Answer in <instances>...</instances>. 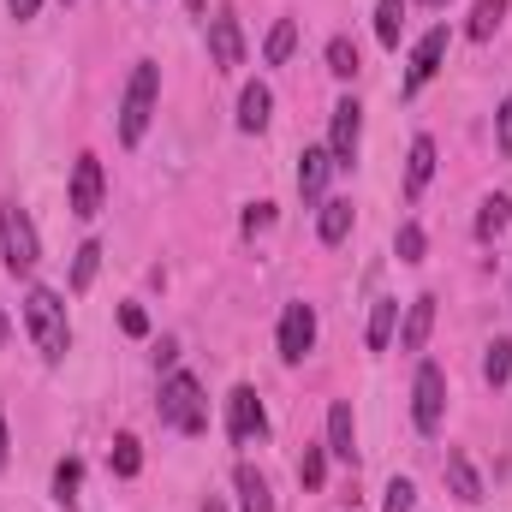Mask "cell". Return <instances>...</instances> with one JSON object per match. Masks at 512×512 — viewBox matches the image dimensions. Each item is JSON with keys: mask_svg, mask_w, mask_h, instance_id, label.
Returning <instances> with one entry per match:
<instances>
[{"mask_svg": "<svg viewBox=\"0 0 512 512\" xmlns=\"http://www.w3.org/2000/svg\"><path fill=\"white\" fill-rule=\"evenodd\" d=\"M24 322H30V340H36V352H42L48 364H60V358L72 352V322H66L60 292L30 286V298H24Z\"/></svg>", "mask_w": 512, "mask_h": 512, "instance_id": "1", "label": "cell"}, {"mask_svg": "<svg viewBox=\"0 0 512 512\" xmlns=\"http://www.w3.org/2000/svg\"><path fill=\"white\" fill-rule=\"evenodd\" d=\"M96 268H102V245L90 239V245H78V256H72V292H84L96 280Z\"/></svg>", "mask_w": 512, "mask_h": 512, "instance_id": "27", "label": "cell"}, {"mask_svg": "<svg viewBox=\"0 0 512 512\" xmlns=\"http://www.w3.org/2000/svg\"><path fill=\"white\" fill-rule=\"evenodd\" d=\"M108 465H114V477H137V471H143V447H137V435H120V441H114Z\"/></svg>", "mask_w": 512, "mask_h": 512, "instance_id": "26", "label": "cell"}, {"mask_svg": "<svg viewBox=\"0 0 512 512\" xmlns=\"http://www.w3.org/2000/svg\"><path fill=\"white\" fill-rule=\"evenodd\" d=\"M0 465H6V417H0Z\"/></svg>", "mask_w": 512, "mask_h": 512, "instance_id": "37", "label": "cell"}, {"mask_svg": "<svg viewBox=\"0 0 512 512\" xmlns=\"http://www.w3.org/2000/svg\"><path fill=\"white\" fill-rule=\"evenodd\" d=\"M507 221H512V197H483V215H477V239L489 245L495 233H507Z\"/></svg>", "mask_w": 512, "mask_h": 512, "instance_id": "22", "label": "cell"}, {"mask_svg": "<svg viewBox=\"0 0 512 512\" xmlns=\"http://www.w3.org/2000/svg\"><path fill=\"white\" fill-rule=\"evenodd\" d=\"M262 227H274V203H251L245 209V239H256Z\"/></svg>", "mask_w": 512, "mask_h": 512, "instance_id": "33", "label": "cell"}, {"mask_svg": "<svg viewBox=\"0 0 512 512\" xmlns=\"http://www.w3.org/2000/svg\"><path fill=\"white\" fill-rule=\"evenodd\" d=\"M447 489H453V501H465V507H477L483 501V477H477V465L453 447L447 453Z\"/></svg>", "mask_w": 512, "mask_h": 512, "instance_id": "15", "label": "cell"}, {"mask_svg": "<svg viewBox=\"0 0 512 512\" xmlns=\"http://www.w3.org/2000/svg\"><path fill=\"white\" fill-rule=\"evenodd\" d=\"M423 245H429V239H423V227H417V221H405V227H399V239H393L399 262H423Z\"/></svg>", "mask_w": 512, "mask_h": 512, "instance_id": "31", "label": "cell"}, {"mask_svg": "<svg viewBox=\"0 0 512 512\" xmlns=\"http://www.w3.org/2000/svg\"><path fill=\"white\" fill-rule=\"evenodd\" d=\"M483 376H489L495 387L512 376V340H495V346H489V358H483Z\"/></svg>", "mask_w": 512, "mask_h": 512, "instance_id": "30", "label": "cell"}, {"mask_svg": "<svg viewBox=\"0 0 512 512\" xmlns=\"http://www.w3.org/2000/svg\"><path fill=\"white\" fill-rule=\"evenodd\" d=\"M262 429H268V417H262L256 387H233V393H227V435H233V441H251Z\"/></svg>", "mask_w": 512, "mask_h": 512, "instance_id": "11", "label": "cell"}, {"mask_svg": "<svg viewBox=\"0 0 512 512\" xmlns=\"http://www.w3.org/2000/svg\"><path fill=\"white\" fill-rule=\"evenodd\" d=\"M268 114H274L268 84H245V90H239V131H262L268 126Z\"/></svg>", "mask_w": 512, "mask_h": 512, "instance_id": "16", "label": "cell"}, {"mask_svg": "<svg viewBox=\"0 0 512 512\" xmlns=\"http://www.w3.org/2000/svg\"><path fill=\"white\" fill-rule=\"evenodd\" d=\"M429 328H435V298L423 292V298H411V310H405V328H399V352H423V346H429Z\"/></svg>", "mask_w": 512, "mask_h": 512, "instance_id": "13", "label": "cell"}, {"mask_svg": "<svg viewBox=\"0 0 512 512\" xmlns=\"http://www.w3.org/2000/svg\"><path fill=\"white\" fill-rule=\"evenodd\" d=\"M0 256L12 274H36L42 262V239H36V221L18 209V203H0Z\"/></svg>", "mask_w": 512, "mask_h": 512, "instance_id": "4", "label": "cell"}, {"mask_svg": "<svg viewBox=\"0 0 512 512\" xmlns=\"http://www.w3.org/2000/svg\"><path fill=\"white\" fill-rule=\"evenodd\" d=\"M328 72L334 78H358V42L352 36H334L328 42Z\"/></svg>", "mask_w": 512, "mask_h": 512, "instance_id": "25", "label": "cell"}, {"mask_svg": "<svg viewBox=\"0 0 512 512\" xmlns=\"http://www.w3.org/2000/svg\"><path fill=\"white\" fill-rule=\"evenodd\" d=\"M328 173H334V155H328V149H304V155H298V191H304V197H322Z\"/></svg>", "mask_w": 512, "mask_h": 512, "instance_id": "17", "label": "cell"}, {"mask_svg": "<svg viewBox=\"0 0 512 512\" xmlns=\"http://www.w3.org/2000/svg\"><path fill=\"white\" fill-rule=\"evenodd\" d=\"M322 477H328V447H304V459H298V483H304V489H322Z\"/></svg>", "mask_w": 512, "mask_h": 512, "instance_id": "29", "label": "cell"}, {"mask_svg": "<svg viewBox=\"0 0 512 512\" xmlns=\"http://www.w3.org/2000/svg\"><path fill=\"white\" fill-rule=\"evenodd\" d=\"M102 191H108V179H102V161L84 149V155L72 161V215H78V221L102 215Z\"/></svg>", "mask_w": 512, "mask_h": 512, "instance_id": "6", "label": "cell"}, {"mask_svg": "<svg viewBox=\"0 0 512 512\" xmlns=\"http://www.w3.org/2000/svg\"><path fill=\"white\" fill-rule=\"evenodd\" d=\"M292 42H298V24H292V18H280V24L268 30V48H262V54H268V66H280V60L292 54Z\"/></svg>", "mask_w": 512, "mask_h": 512, "instance_id": "28", "label": "cell"}, {"mask_svg": "<svg viewBox=\"0 0 512 512\" xmlns=\"http://www.w3.org/2000/svg\"><path fill=\"white\" fill-rule=\"evenodd\" d=\"M441 60H447V24H435L417 48H411V66H405V90H423L435 72H441Z\"/></svg>", "mask_w": 512, "mask_h": 512, "instance_id": "10", "label": "cell"}, {"mask_svg": "<svg viewBox=\"0 0 512 512\" xmlns=\"http://www.w3.org/2000/svg\"><path fill=\"white\" fill-rule=\"evenodd\" d=\"M411 417H417V429H423V435H435V429H441V417H447V376H441V364H417Z\"/></svg>", "mask_w": 512, "mask_h": 512, "instance_id": "5", "label": "cell"}, {"mask_svg": "<svg viewBox=\"0 0 512 512\" xmlns=\"http://www.w3.org/2000/svg\"><path fill=\"white\" fill-rule=\"evenodd\" d=\"M393 328H399V298H376V310H370V328H364V346H370V352H387Z\"/></svg>", "mask_w": 512, "mask_h": 512, "instance_id": "20", "label": "cell"}, {"mask_svg": "<svg viewBox=\"0 0 512 512\" xmlns=\"http://www.w3.org/2000/svg\"><path fill=\"white\" fill-rule=\"evenodd\" d=\"M328 453L346 459V465L358 459V423H352V405H346V399L328 405Z\"/></svg>", "mask_w": 512, "mask_h": 512, "instance_id": "12", "label": "cell"}, {"mask_svg": "<svg viewBox=\"0 0 512 512\" xmlns=\"http://www.w3.org/2000/svg\"><path fill=\"white\" fill-rule=\"evenodd\" d=\"M501 18H507V0H477V6H471V24H465L471 42H489V36L501 30Z\"/></svg>", "mask_w": 512, "mask_h": 512, "instance_id": "21", "label": "cell"}, {"mask_svg": "<svg viewBox=\"0 0 512 512\" xmlns=\"http://www.w3.org/2000/svg\"><path fill=\"white\" fill-rule=\"evenodd\" d=\"M78 489H84V465L78 459H60L54 465V501L60 507H78Z\"/></svg>", "mask_w": 512, "mask_h": 512, "instance_id": "23", "label": "cell"}, {"mask_svg": "<svg viewBox=\"0 0 512 512\" xmlns=\"http://www.w3.org/2000/svg\"><path fill=\"white\" fill-rule=\"evenodd\" d=\"M399 30H405V0H382V6H376V36H382V48H399Z\"/></svg>", "mask_w": 512, "mask_h": 512, "instance_id": "24", "label": "cell"}, {"mask_svg": "<svg viewBox=\"0 0 512 512\" xmlns=\"http://www.w3.org/2000/svg\"><path fill=\"white\" fill-rule=\"evenodd\" d=\"M429 179H435V137H417L411 143V161H405V197L417 203L429 191Z\"/></svg>", "mask_w": 512, "mask_h": 512, "instance_id": "14", "label": "cell"}, {"mask_svg": "<svg viewBox=\"0 0 512 512\" xmlns=\"http://www.w3.org/2000/svg\"><path fill=\"white\" fill-rule=\"evenodd\" d=\"M161 423H173L179 435H203L209 429V399L197 376H167L161 382Z\"/></svg>", "mask_w": 512, "mask_h": 512, "instance_id": "3", "label": "cell"}, {"mask_svg": "<svg viewBox=\"0 0 512 512\" xmlns=\"http://www.w3.org/2000/svg\"><path fill=\"white\" fill-rule=\"evenodd\" d=\"M120 328H126L131 340H143V334H149V316H143L137 304H126V310H120Z\"/></svg>", "mask_w": 512, "mask_h": 512, "instance_id": "35", "label": "cell"}, {"mask_svg": "<svg viewBox=\"0 0 512 512\" xmlns=\"http://www.w3.org/2000/svg\"><path fill=\"white\" fill-rule=\"evenodd\" d=\"M411 507H417V489H411L405 477H393L387 495H382V512H411Z\"/></svg>", "mask_w": 512, "mask_h": 512, "instance_id": "32", "label": "cell"}, {"mask_svg": "<svg viewBox=\"0 0 512 512\" xmlns=\"http://www.w3.org/2000/svg\"><path fill=\"white\" fill-rule=\"evenodd\" d=\"M6 12L24 24V18H36V12H42V0H6Z\"/></svg>", "mask_w": 512, "mask_h": 512, "instance_id": "36", "label": "cell"}, {"mask_svg": "<svg viewBox=\"0 0 512 512\" xmlns=\"http://www.w3.org/2000/svg\"><path fill=\"white\" fill-rule=\"evenodd\" d=\"M66 6H72V0H66Z\"/></svg>", "mask_w": 512, "mask_h": 512, "instance_id": "40", "label": "cell"}, {"mask_svg": "<svg viewBox=\"0 0 512 512\" xmlns=\"http://www.w3.org/2000/svg\"><path fill=\"white\" fill-rule=\"evenodd\" d=\"M316 346V310L310 304H286L280 310V358L286 364H304Z\"/></svg>", "mask_w": 512, "mask_h": 512, "instance_id": "7", "label": "cell"}, {"mask_svg": "<svg viewBox=\"0 0 512 512\" xmlns=\"http://www.w3.org/2000/svg\"><path fill=\"white\" fill-rule=\"evenodd\" d=\"M495 143H501V155H512V96L501 102V114H495Z\"/></svg>", "mask_w": 512, "mask_h": 512, "instance_id": "34", "label": "cell"}, {"mask_svg": "<svg viewBox=\"0 0 512 512\" xmlns=\"http://www.w3.org/2000/svg\"><path fill=\"white\" fill-rule=\"evenodd\" d=\"M0 346H6V310H0Z\"/></svg>", "mask_w": 512, "mask_h": 512, "instance_id": "38", "label": "cell"}, {"mask_svg": "<svg viewBox=\"0 0 512 512\" xmlns=\"http://www.w3.org/2000/svg\"><path fill=\"white\" fill-rule=\"evenodd\" d=\"M209 60H215L221 72H239V66H245V30H239L233 12H215V18H209Z\"/></svg>", "mask_w": 512, "mask_h": 512, "instance_id": "8", "label": "cell"}, {"mask_svg": "<svg viewBox=\"0 0 512 512\" xmlns=\"http://www.w3.org/2000/svg\"><path fill=\"white\" fill-rule=\"evenodd\" d=\"M316 227H322V245H346L352 239V197H328Z\"/></svg>", "mask_w": 512, "mask_h": 512, "instance_id": "18", "label": "cell"}, {"mask_svg": "<svg viewBox=\"0 0 512 512\" xmlns=\"http://www.w3.org/2000/svg\"><path fill=\"white\" fill-rule=\"evenodd\" d=\"M358 137H364V108H358V102H340V108H334V126H328V155H334V167H352V161H358Z\"/></svg>", "mask_w": 512, "mask_h": 512, "instance_id": "9", "label": "cell"}, {"mask_svg": "<svg viewBox=\"0 0 512 512\" xmlns=\"http://www.w3.org/2000/svg\"><path fill=\"white\" fill-rule=\"evenodd\" d=\"M155 96H161V66L137 60V72H131V84H126V102H120V137L126 143H143V131L155 120Z\"/></svg>", "mask_w": 512, "mask_h": 512, "instance_id": "2", "label": "cell"}, {"mask_svg": "<svg viewBox=\"0 0 512 512\" xmlns=\"http://www.w3.org/2000/svg\"><path fill=\"white\" fill-rule=\"evenodd\" d=\"M239 512H274V495H268V477L256 465H239Z\"/></svg>", "mask_w": 512, "mask_h": 512, "instance_id": "19", "label": "cell"}, {"mask_svg": "<svg viewBox=\"0 0 512 512\" xmlns=\"http://www.w3.org/2000/svg\"><path fill=\"white\" fill-rule=\"evenodd\" d=\"M423 6H447V0H423Z\"/></svg>", "mask_w": 512, "mask_h": 512, "instance_id": "39", "label": "cell"}]
</instances>
